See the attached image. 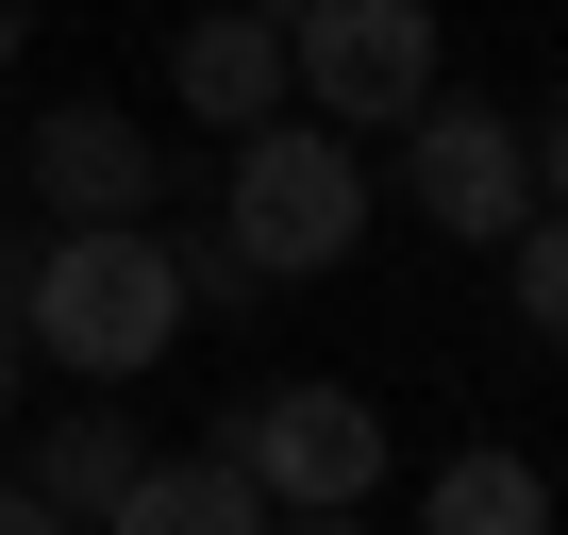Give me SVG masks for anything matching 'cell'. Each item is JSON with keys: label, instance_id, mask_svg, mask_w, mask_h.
<instances>
[{"label": "cell", "instance_id": "cell-1", "mask_svg": "<svg viewBox=\"0 0 568 535\" xmlns=\"http://www.w3.org/2000/svg\"><path fill=\"white\" fill-rule=\"evenodd\" d=\"M0 285H18V352H51L68 385H134V369H168L184 319H201L151 218H68L51 251L0 268Z\"/></svg>", "mask_w": 568, "mask_h": 535}, {"label": "cell", "instance_id": "cell-2", "mask_svg": "<svg viewBox=\"0 0 568 535\" xmlns=\"http://www.w3.org/2000/svg\"><path fill=\"white\" fill-rule=\"evenodd\" d=\"M217 251L251 285H318V268L368 251V134L335 118H251L234 168H217Z\"/></svg>", "mask_w": 568, "mask_h": 535}, {"label": "cell", "instance_id": "cell-3", "mask_svg": "<svg viewBox=\"0 0 568 535\" xmlns=\"http://www.w3.org/2000/svg\"><path fill=\"white\" fill-rule=\"evenodd\" d=\"M284 101H318L335 134H402L435 101V0H302L284 18Z\"/></svg>", "mask_w": 568, "mask_h": 535}, {"label": "cell", "instance_id": "cell-4", "mask_svg": "<svg viewBox=\"0 0 568 535\" xmlns=\"http://www.w3.org/2000/svg\"><path fill=\"white\" fill-rule=\"evenodd\" d=\"M217 452L251 468L267 518H302V502H368V485H385V402H368V385H267V402H234Z\"/></svg>", "mask_w": 568, "mask_h": 535}, {"label": "cell", "instance_id": "cell-5", "mask_svg": "<svg viewBox=\"0 0 568 535\" xmlns=\"http://www.w3.org/2000/svg\"><path fill=\"white\" fill-rule=\"evenodd\" d=\"M402 201H418V218H435V234H468V251H501V234H518V218H535V134H518V118H485V101H452V84H435V101H418V118H402Z\"/></svg>", "mask_w": 568, "mask_h": 535}, {"label": "cell", "instance_id": "cell-6", "mask_svg": "<svg viewBox=\"0 0 568 535\" xmlns=\"http://www.w3.org/2000/svg\"><path fill=\"white\" fill-rule=\"evenodd\" d=\"M151 184H168V151H151L118 101H51V118H34V201H51V234H68V218H151Z\"/></svg>", "mask_w": 568, "mask_h": 535}, {"label": "cell", "instance_id": "cell-7", "mask_svg": "<svg viewBox=\"0 0 568 535\" xmlns=\"http://www.w3.org/2000/svg\"><path fill=\"white\" fill-rule=\"evenodd\" d=\"M168 84H184V118H217V134L284 118V18H184Z\"/></svg>", "mask_w": 568, "mask_h": 535}, {"label": "cell", "instance_id": "cell-8", "mask_svg": "<svg viewBox=\"0 0 568 535\" xmlns=\"http://www.w3.org/2000/svg\"><path fill=\"white\" fill-rule=\"evenodd\" d=\"M101 535H267V502H251L234 452H151V468L101 502Z\"/></svg>", "mask_w": 568, "mask_h": 535}, {"label": "cell", "instance_id": "cell-9", "mask_svg": "<svg viewBox=\"0 0 568 535\" xmlns=\"http://www.w3.org/2000/svg\"><path fill=\"white\" fill-rule=\"evenodd\" d=\"M418 535H551V468L535 452H452L418 485Z\"/></svg>", "mask_w": 568, "mask_h": 535}, {"label": "cell", "instance_id": "cell-10", "mask_svg": "<svg viewBox=\"0 0 568 535\" xmlns=\"http://www.w3.org/2000/svg\"><path fill=\"white\" fill-rule=\"evenodd\" d=\"M134 468H151V435H134V418H51V435H34V468H18V485H34V502H51V518H101V502H118V485H134Z\"/></svg>", "mask_w": 568, "mask_h": 535}, {"label": "cell", "instance_id": "cell-11", "mask_svg": "<svg viewBox=\"0 0 568 535\" xmlns=\"http://www.w3.org/2000/svg\"><path fill=\"white\" fill-rule=\"evenodd\" d=\"M501 268H518V319L568 352V218H518V234H501Z\"/></svg>", "mask_w": 568, "mask_h": 535}, {"label": "cell", "instance_id": "cell-12", "mask_svg": "<svg viewBox=\"0 0 568 535\" xmlns=\"http://www.w3.org/2000/svg\"><path fill=\"white\" fill-rule=\"evenodd\" d=\"M535 134V218H568V118H518Z\"/></svg>", "mask_w": 568, "mask_h": 535}, {"label": "cell", "instance_id": "cell-13", "mask_svg": "<svg viewBox=\"0 0 568 535\" xmlns=\"http://www.w3.org/2000/svg\"><path fill=\"white\" fill-rule=\"evenodd\" d=\"M0 535H84V518H51V502L18 485V468H0Z\"/></svg>", "mask_w": 568, "mask_h": 535}, {"label": "cell", "instance_id": "cell-14", "mask_svg": "<svg viewBox=\"0 0 568 535\" xmlns=\"http://www.w3.org/2000/svg\"><path fill=\"white\" fill-rule=\"evenodd\" d=\"M267 535H368V502H302V518H267Z\"/></svg>", "mask_w": 568, "mask_h": 535}, {"label": "cell", "instance_id": "cell-15", "mask_svg": "<svg viewBox=\"0 0 568 535\" xmlns=\"http://www.w3.org/2000/svg\"><path fill=\"white\" fill-rule=\"evenodd\" d=\"M0 418H18V302H0Z\"/></svg>", "mask_w": 568, "mask_h": 535}, {"label": "cell", "instance_id": "cell-16", "mask_svg": "<svg viewBox=\"0 0 568 535\" xmlns=\"http://www.w3.org/2000/svg\"><path fill=\"white\" fill-rule=\"evenodd\" d=\"M18 51H34V0H0V68H18Z\"/></svg>", "mask_w": 568, "mask_h": 535}, {"label": "cell", "instance_id": "cell-17", "mask_svg": "<svg viewBox=\"0 0 568 535\" xmlns=\"http://www.w3.org/2000/svg\"><path fill=\"white\" fill-rule=\"evenodd\" d=\"M234 18H302V0H234Z\"/></svg>", "mask_w": 568, "mask_h": 535}]
</instances>
